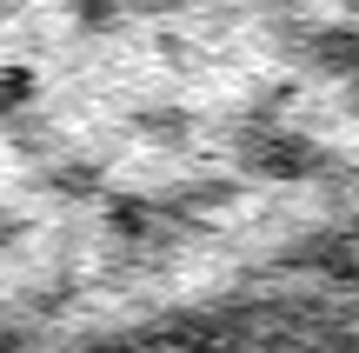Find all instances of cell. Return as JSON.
<instances>
[{
    "mask_svg": "<svg viewBox=\"0 0 359 353\" xmlns=\"http://www.w3.org/2000/svg\"><path fill=\"white\" fill-rule=\"evenodd\" d=\"M246 167L259 180H313V173H326V154L306 133H280L259 120V127H246Z\"/></svg>",
    "mask_w": 359,
    "mask_h": 353,
    "instance_id": "cell-1",
    "label": "cell"
},
{
    "mask_svg": "<svg viewBox=\"0 0 359 353\" xmlns=\"http://www.w3.org/2000/svg\"><path fill=\"white\" fill-rule=\"evenodd\" d=\"M306 67L326 80H353L359 74V27H320L306 34Z\"/></svg>",
    "mask_w": 359,
    "mask_h": 353,
    "instance_id": "cell-2",
    "label": "cell"
},
{
    "mask_svg": "<svg viewBox=\"0 0 359 353\" xmlns=\"http://www.w3.org/2000/svg\"><path fill=\"white\" fill-rule=\"evenodd\" d=\"M34 107V67H0V120Z\"/></svg>",
    "mask_w": 359,
    "mask_h": 353,
    "instance_id": "cell-3",
    "label": "cell"
},
{
    "mask_svg": "<svg viewBox=\"0 0 359 353\" xmlns=\"http://www.w3.org/2000/svg\"><path fill=\"white\" fill-rule=\"evenodd\" d=\"M107 227L114 234H147L154 227V207L147 200H107Z\"/></svg>",
    "mask_w": 359,
    "mask_h": 353,
    "instance_id": "cell-4",
    "label": "cell"
},
{
    "mask_svg": "<svg viewBox=\"0 0 359 353\" xmlns=\"http://www.w3.org/2000/svg\"><path fill=\"white\" fill-rule=\"evenodd\" d=\"M120 13H127L120 0H74V20H80V27H93V34H107Z\"/></svg>",
    "mask_w": 359,
    "mask_h": 353,
    "instance_id": "cell-5",
    "label": "cell"
},
{
    "mask_svg": "<svg viewBox=\"0 0 359 353\" xmlns=\"http://www.w3.org/2000/svg\"><path fill=\"white\" fill-rule=\"evenodd\" d=\"M93 187H100V167H53V194H93Z\"/></svg>",
    "mask_w": 359,
    "mask_h": 353,
    "instance_id": "cell-6",
    "label": "cell"
},
{
    "mask_svg": "<svg viewBox=\"0 0 359 353\" xmlns=\"http://www.w3.org/2000/svg\"><path fill=\"white\" fill-rule=\"evenodd\" d=\"M147 133H160V140H173V133H187V114H140Z\"/></svg>",
    "mask_w": 359,
    "mask_h": 353,
    "instance_id": "cell-7",
    "label": "cell"
},
{
    "mask_svg": "<svg viewBox=\"0 0 359 353\" xmlns=\"http://www.w3.org/2000/svg\"><path fill=\"white\" fill-rule=\"evenodd\" d=\"M13 234H20V220H13V213H7V207H0V247H7V240H13Z\"/></svg>",
    "mask_w": 359,
    "mask_h": 353,
    "instance_id": "cell-8",
    "label": "cell"
},
{
    "mask_svg": "<svg viewBox=\"0 0 359 353\" xmlns=\"http://www.w3.org/2000/svg\"><path fill=\"white\" fill-rule=\"evenodd\" d=\"M353 114H359V74H353Z\"/></svg>",
    "mask_w": 359,
    "mask_h": 353,
    "instance_id": "cell-9",
    "label": "cell"
},
{
    "mask_svg": "<svg viewBox=\"0 0 359 353\" xmlns=\"http://www.w3.org/2000/svg\"><path fill=\"white\" fill-rule=\"evenodd\" d=\"M346 7H353V13H359V0H346Z\"/></svg>",
    "mask_w": 359,
    "mask_h": 353,
    "instance_id": "cell-10",
    "label": "cell"
},
{
    "mask_svg": "<svg viewBox=\"0 0 359 353\" xmlns=\"http://www.w3.org/2000/svg\"><path fill=\"white\" fill-rule=\"evenodd\" d=\"M0 13H7V0H0Z\"/></svg>",
    "mask_w": 359,
    "mask_h": 353,
    "instance_id": "cell-11",
    "label": "cell"
}]
</instances>
